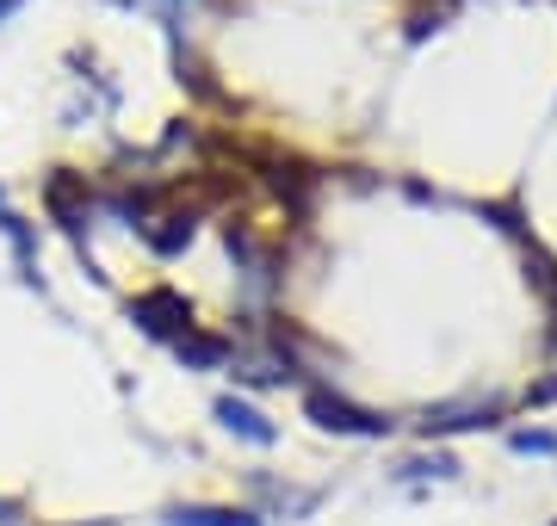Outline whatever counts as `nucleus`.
<instances>
[{
    "mask_svg": "<svg viewBox=\"0 0 557 526\" xmlns=\"http://www.w3.org/2000/svg\"><path fill=\"white\" fill-rule=\"evenodd\" d=\"M180 360H186V365H223V360H230V347H223V341H211V335H180Z\"/></svg>",
    "mask_w": 557,
    "mask_h": 526,
    "instance_id": "nucleus-5",
    "label": "nucleus"
},
{
    "mask_svg": "<svg viewBox=\"0 0 557 526\" xmlns=\"http://www.w3.org/2000/svg\"><path fill=\"white\" fill-rule=\"evenodd\" d=\"M218 422L230 427V434H242V440H255V446H273V422H267L260 409H248L242 397H218Z\"/></svg>",
    "mask_w": 557,
    "mask_h": 526,
    "instance_id": "nucleus-3",
    "label": "nucleus"
},
{
    "mask_svg": "<svg viewBox=\"0 0 557 526\" xmlns=\"http://www.w3.org/2000/svg\"><path fill=\"white\" fill-rule=\"evenodd\" d=\"M25 0H0V20H13V13H20Z\"/></svg>",
    "mask_w": 557,
    "mask_h": 526,
    "instance_id": "nucleus-7",
    "label": "nucleus"
},
{
    "mask_svg": "<svg viewBox=\"0 0 557 526\" xmlns=\"http://www.w3.org/2000/svg\"><path fill=\"white\" fill-rule=\"evenodd\" d=\"M515 452H557L552 434H515Z\"/></svg>",
    "mask_w": 557,
    "mask_h": 526,
    "instance_id": "nucleus-6",
    "label": "nucleus"
},
{
    "mask_svg": "<svg viewBox=\"0 0 557 526\" xmlns=\"http://www.w3.org/2000/svg\"><path fill=\"white\" fill-rule=\"evenodd\" d=\"M168 526H260L248 508H168Z\"/></svg>",
    "mask_w": 557,
    "mask_h": 526,
    "instance_id": "nucleus-4",
    "label": "nucleus"
},
{
    "mask_svg": "<svg viewBox=\"0 0 557 526\" xmlns=\"http://www.w3.org/2000/svg\"><path fill=\"white\" fill-rule=\"evenodd\" d=\"M304 409L317 415V427H329V434H359V440H379L384 415H372V409H354L347 397H329V390H304Z\"/></svg>",
    "mask_w": 557,
    "mask_h": 526,
    "instance_id": "nucleus-1",
    "label": "nucleus"
},
{
    "mask_svg": "<svg viewBox=\"0 0 557 526\" xmlns=\"http://www.w3.org/2000/svg\"><path fill=\"white\" fill-rule=\"evenodd\" d=\"M131 316H137L156 341H180V335H193V310H186V298L180 291H143V298H131Z\"/></svg>",
    "mask_w": 557,
    "mask_h": 526,
    "instance_id": "nucleus-2",
    "label": "nucleus"
}]
</instances>
